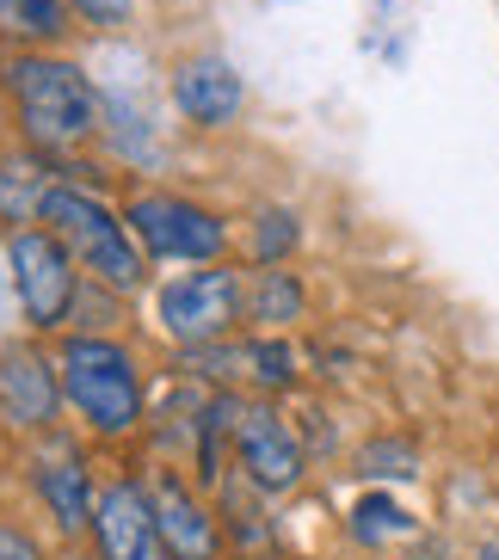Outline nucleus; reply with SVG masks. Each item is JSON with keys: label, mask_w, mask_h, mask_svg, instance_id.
I'll list each match as a JSON object with an SVG mask.
<instances>
[{"label": "nucleus", "mask_w": 499, "mask_h": 560, "mask_svg": "<svg viewBox=\"0 0 499 560\" xmlns=\"http://www.w3.org/2000/svg\"><path fill=\"white\" fill-rule=\"evenodd\" d=\"M44 222H50V229L62 234V247H74V259H81L86 271H100L112 290H136V283H142V259H136V247L124 241V215H112L100 198L56 185L50 203H44Z\"/></svg>", "instance_id": "nucleus-3"}, {"label": "nucleus", "mask_w": 499, "mask_h": 560, "mask_svg": "<svg viewBox=\"0 0 499 560\" xmlns=\"http://www.w3.org/2000/svg\"><path fill=\"white\" fill-rule=\"evenodd\" d=\"M154 511H161V529H166L173 560H210V555H217V524L192 505V493H185V487L161 480V487H154Z\"/></svg>", "instance_id": "nucleus-11"}, {"label": "nucleus", "mask_w": 499, "mask_h": 560, "mask_svg": "<svg viewBox=\"0 0 499 560\" xmlns=\"http://www.w3.org/2000/svg\"><path fill=\"white\" fill-rule=\"evenodd\" d=\"M247 105V86L234 74V62L222 56H192V62L173 68V112L198 130H229Z\"/></svg>", "instance_id": "nucleus-8"}, {"label": "nucleus", "mask_w": 499, "mask_h": 560, "mask_svg": "<svg viewBox=\"0 0 499 560\" xmlns=\"http://www.w3.org/2000/svg\"><path fill=\"white\" fill-rule=\"evenodd\" d=\"M407 511L401 505H388V499H364V505H358V536H364V542H383V536H407Z\"/></svg>", "instance_id": "nucleus-18"}, {"label": "nucleus", "mask_w": 499, "mask_h": 560, "mask_svg": "<svg viewBox=\"0 0 499 560\" xmlns=\"http://www.w3.org/2000/svg\"><path fill=\"white\" fill-rule=\"evenodd\" d=\"M302 314V290H297V278L290 271H266V278L253 283V320H297Z\"/></svg>", "instance_id": "nucleus-15"}, {"label": "nucleus", "mask_w": 499, "mask_h": 560, "mask_svg": "<svg viewBox=\"0 0 499 560\" xmlns=\"http://www.w3.org/2000/svg\"><path fill=\"white\" fill-rule=\"evenodd\" d=\"M7 259H13V296H19V308H25V320L44 327V332L62 327L68 308H74V265H68L62 234L19 229Z\"/></svg>", "instance_id": "nucleus-4"}, {"label": "nucleus", "mask_w": 499, "mask_h": 560, "mask_svg": "<svg viewBox=\"0 0 499 560\" xmlns=\"http://www.w3.org/2000/svg\"><path fill=\"white\" fill-rule=\"evenodd\" d=\"M297 247V215L290 210H259V229H253V259L271 265Z\"/></svg>", "instance_id": "nucleus-17"}, {"label": "nucleus", "mask_w": 499, "mask_h": 560, "mask_svg": "<svg viewBox=\"0 0 499 560\" xmlns=\"http://www.w3.org/2000/svg\"><path fill=\"white\" fill-rule=\"evenodd\" d=\"M0 81L13 93V112H19V130L32 136L37 149H74L86 136L100 130V112L105 100L93 93L81 62L50 50H19L7 56Z\"/></svg>", "instance_id": "nucleus-1"}, {"label": "nucleus", "mask_w": 499, "mask_h": 560, "mask_svg": "<svg viewBox=\"0 0 499 560\" xmlns=\"http://www.w3.org/2000/svg\"><path fill=\"white\" fill-rule=\"evenodd\" d=\"M93 536H100L105 560H173L161 511H154V493H142L130 480L100 493V505H93Z\"/></svg>", "instance_id": "nucleus-7"}, {"label": "nucleus", "mask_w": 499, "mask_h": 560, "mask_svg": "<svg viewBox=\"0 0 499 560\" xmlns=\"http://www.w3.org/2000/svg\"><path fill=\"white\" fill-rule=\"evenodd\" d=\"M481 560H499V542H487V548H481Z\"/></svg>", "instance_id": "nucleus-21"}, {"label": "nucleus", "mask_w": 499, "mask_h": 560, "mask_svg": "<svg viewBox=\"0 0 499 560\" xmlns=\"http://www.w3.org/2000/svg\"><path fill=\"white\" fill-rule=\"evenodd\" d=\"M0 560H37L32 536H19V529H7V524H0Z\"/></svg>", "instance_id": "nucleus-20"}, {"label": "nucleus", "mask_w": 499, "mask_h": 560, "mask_svg": "<svg viewBox=\"0 0 499 560\" xmlns=\"http://www.w3.org/2000/svg\"><path fill=\"white\" fill-rule=\"evenodd\" d=\"M234 444H241V462H247V475L259 493H290L302 480V450L290 438V425L271 419V412H259V407L241 412L234 419Z\"/></svg>", "instance_id": "nucleus-9"}, {"label": "nucleus", "mask_w": 499, "mask_h": 560, "mask_svg": "<svg viewBox=\"0 0 499 560\" xmlns=\"http://www.w3.org/2000/svg\"><path fill=\"white\" fill-rule=\"evenodd\" d=\"M62 395L81 407V419L105 438L136 425L142 395H136V363L112 339H68L62 346Z\"/></svg>", "instance_id": "nucleus-2"}, {"label": "nucleus", "mask_w": 499, "mask_h": 560, "mask_svg": "<svg viewBox=\"0 0 499 560\" xmlns=\"http://www.w3.org/2000/svg\"><path fill=\"white\" fill-rule=\"evenodd\" d=\"M37 487H44V499H50L62 529H93V499H86L81 462H44V468H37Z\"/></svg>", "instance_id": "nucleus-14"}, {"label": "nucleus", "mask_w": 499, "mask_h": 560, "mask_svg": "<svg viewBox=\"0 0 499 560\" xmlns=\"http://www.w3.org/2000/svg\"><path fill=\"white\" fill-rule=\"evenodd\" d=\"M68 25H74L68 0H0V37L19 50H50L68 37Z\"/></svg>", "instance_id": "nucleus-12"}, {"label": "nucleus", "mask_w": 499, "mask_h": 560, "mask_svg": "<svg viewBox=\"0 0 499 560\" xmlns=\"http://www.w3.org/2000/svg\"><path fill=\"white\" fill-rule=\"evenodd\" d=\"M241 308V283L234 271H192V278H173L161 290V327L185 346H210L222 339Z\"/></svg>", "instance_id": "nucleus-6"}, {"label": "nucleus", "mask_w": 499, "mask_h": 560, "mask_svg": "<svg viewBox=\"0 0 499 560\" xmlns=\"http://www.w3.org/2000/svg\"><path fill=\"white\" fill-rule=\"evenodd\" d=\"M358 468H364V480H407V475H419V456H414V444L383 438V444H364Z\"/></svg>", "instance_id": "nucleus-16"}, {"label": "nucleus", "mask_w": 499, "mask_h": 560, "mask_svg": "<svg viewBox=\"0 0 499 560\" xmlns=\"http://www.w3.org/2000/svg\"><path fill=\"white\" fill-rule=\"evenodd\" d=\"M124 222H130V234L154 259H210V253H222V222L185 198H161V191L130 198Z\"/></svg>", "instance_id": "nucleus-5"}, {"label": "nucleus", "mask_w": 499, "mask_h": 560, "mask_svg": "<svg viewBox=\"0 0 499 560\" xmlns=\"http://www.w3.org/2000/svg\"><path fill=\"white\" fill-rule=\"evenodd\" d=\"M56 400H62V388H56L50 363L37 351H7L0 358V419L7 425H50Z\"/></svg>", "instance_id": "nucleus-10"}, {"label": "nucleus", "mask_w": 499, "mask_h": 560, "mask_svg": "<svg viewBox=\"0 0 499 560\" xmlns=\"http://www.w3.org/2000/svg\"><path fill=\"white\" fill-rule=\"evenodd\" d=\"M50 173L37 161H25V154H13V161H0V215L7 222H44V203H50Z\"/></svg>", "instance_id": "nucleus-13"}, {"label": "nucleus", "mask_w": 499, "mask_h": 560, "mask_svg": "<svg viewBox=\"0 0 499 560\" xmlns=\"http://www.w3.org/2000/svg\"><path fill=\"white\" fill-rule=\"evenodd\" d=\"M68 7H74V19H86V25H124V19H130L124 0H68Z\"/></svg>", "instance_id": "nucleus-19"}]
</instances>
